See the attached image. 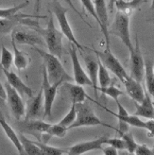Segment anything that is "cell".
Wrapping results in <instances>:
<instances>
[{
    "label": "cell",
    "instance_id": "obj_15",
    "mask_svg": "<svg viewBox=\"0 0 154 155\" xmlns=\"http://www.w3.org/2000/svg\"><path fill=\"white\" fill-rule=\"evenodd\" d=\"M108 138H109L108 135H103L97 139H94V140L76 144L68 149L66 154L67 155H82L84 153H87L92 150H102V147L104 144H106Z\"/></svg>",
    "mask_w": 154,
    "mask_h": 155
},
{
    "label": "cell",
    "instance_id": "obj_44",
    "mask_svg": "<svg viewBox=\"0 0 154 155\" xmlns=\"http://www.w3.org/2000/svg\"><path fill=\"white\" fill-rule=\"evenodd\" d=\"M152 102H153V106H154V98L152 99Z\"/></svg>",
    "mask_w": 154,
    "mask_h": 155
},
{
    "label": "cell",
    "instance_id": "obj_12",
    "mask_svg": "<svg viewBox=\"0 0 154 155\" xmlns=\"http://www.w3.org/2000/svg\"><path fill=\"white\" fill-rule=\"evenodd\" d=\"M95 5L96 12L98 17V26L100 28V30L103 34L106 49L110 50V33H109V16H108V8L107 2L104 0H96L93 1Z\"/></svg>",
    "mask_w": 154,
    "mask_h": 155
},
{
    "label": "cell",
    "instance_id": "obj_6",
    "mask_svg": "<svg viewBox=\"0 0 154 155\" xmlns=\"http://www.w3.org/2000/svg\"><path fill=\"white\" fill-rule=\"evenodd\" d=\"M42 74H43V82L41 88L43 90V96H44V118H45L51 116L52 107L54 101H55L58 88L61 84H64L65 82L64 81H57L56 83H50L48 78L47 70H45L44 65L42 69Z\"/></svg>",
    "mask_w": 154,
    "mask_h": 155
},
{
    "label": "cell",
    "instance_id": "obj_5",
    "mask_svg": "<svg viewBox=\"0 0 154 155\" xmlns=\"http://www.w3.org/2000/svg\"><path fill=\"white\" fill-rule=\"evenodd\" d=\"M76 108H77V118L75 122L73 123V125L69 129L84 127V126H99V125L114 129L113 127L109 125V124H106L102 122L101 119H99L96 115L94 110L92 109L88 104L84 102L79 103V104H76Z\"/></svg>",
    "mask_w": 154,
    "mask_h": 155
},
{
    "label": "cell",
    "instance_id": "obj_13",
    "mask_svg": "<svg viewBox=\"0 0 154 155\" xmlns=\"http://www.w3.org/2000/svg\"><path fill=\"white\" fill-rule=\"evenodd\" d=\"M44 117V96L42 88L36 96L28 98L26 107L25 120H39Z\"/></svg>",
    "mask_w": 154,
    "mask_h": 155
},
{
    "label": "cell",
    "instance_id": "obj_25",
    "mask_svg": "<svg viewBox=\"0 0 154 155\" xmlns=\"http://www.w3.org/2000/svg\"><path fill=\"white\" fill-rule=\"evenodd\" d=\"M97 82L99 84L98 90H102L109 87L112 83V79L110 74L108 72V69L101 64V61L98 60V74H97Z\"/></svg>",
    "mask_w": 154,
    "mask_h": 155
},
{
    "label": "cell",
    "instance_id": "obj_16",
    "mask_svg": "<svg viewBox=\"0 0 154 155\" xmlns=\"http://www.w3.org/2000/svg\"><path fill=\"white\" fill-rule=\"evenodd\" d=\"M5 74V77L7 79V82L9 83L11 86L17 91L18 94L22 96L28 97V98L33 97V91L32 89L28 87V85L23 81L20 78L12 71H3Z\"/></svg>",
    "mask_w": 154,
    "mask_h": 155
},
{
    "label": "cell",
    "instance_id": "obj_19",
    "mask_svg": "<svg viewBox=\"0 0 154 155\" xmlns=\"http://www.w3.org/2000/svg\"><path fill=\"white\" fill-rule=\"evenodd\" d=\"M136 111L134 113V115L138 117H144L149 120H154V106L152 102L151 97L146 92L145 98L141 103L134 102Z\"/></svg>",
    "mask_w": 154,
    "mask_h": 155
},
{
    "label": "cell",
    "instance_id": "obj_26",
    "mask_svg": "<svg viewBox=\"0 0 154 155\" xmlns=\"http://www.w3.org/2000/svg\"><path fill=\"white\" fill-rule=\"evenodd\" d=\"M19 140L23 147V150L25 151L26 155H41V151L39 147H38L34 141L29 140L28 137H26L23 134H20Z\"/></svg>",
    "mask_w": 154,
    "mask_h": 155
},
{
    "label": "cell",
    "instance_id": "obj_28",
    "mask_svg": "<svg viewBox=\"0 0 154 155\" xmlns=\"http://www.w3.org/2000/svg\"><path fill=\"white\" fill-rule=\"evenodd\" d=\"M13 64V54L4 45H1V58H0V67L3 71H11Z\"/></svg>",
    "mask_w": 154,
    "mask_h": 155
},
{
    "label": "cell",
    "instance_id": "obj_24",
    "mask_svg": "<svg viewBox=\"0 0 154 155\" xmlns=\"http://www.w3.org/2000/svg\"><path fill=\"white\" fill-rule=\"evenodd\" d=\"M153 61L150 60L145 61V80L147 85L148 94L154 98V74H153Z\"/></svg>",
    "mask_w": 154,
    "mask_h": 155
},
{
    "label": "cell",
    "instance_id": "obj_39",
    "mask_svg": "<svg viewBox=\"0 0 154 155\" xmlns=\"http://www.w3.org/2000/svg\"><path fill=\"white\" fill-rule=\"evenodd\" d=\"M118 155H130L127 150H120L118 151Z\"/></svg>",
    "mask_w": 154,
    "mask_h": 155
},
{
    "label": "cell",
    "instance_id": "obj_17",
    "mask_svg": "<svg viewBox=\"0 0 154 155\" xmlns=\"http://www.w3.org/2000/svg\"><path fill=\"white\" fill-rule=\"evenodd\" d=\"M84 63H85L87 75L92 82V87L94 89V93L96 97H97V91H98V82H97V74H98V59L91 54L84 55Z\"/></svg>",
    "mask_w": 154,
    "mask_h": 155
},
{
    "label": "cell",
    "instance_id": "obj_11",
    "mask_svg": "<svg viewBox=\"0 0 154 155\" xmlns=\"http://www.w3.org/2000/svg\"><path fill=\"white\" fill-rule=\"evenodd\" d=\"M69 55L71 58L72 66H73V80L76 84L80 85V86H92V82L85 70L82 68L81 64L79 59L78 49L77 48L70 44V49H69Z\"/></svg>",
    "mask_w": 154,
    "mask_h": 155
},
{
    "label": "cell",
    "instance_id": "obj_21",
    "mask_svg": "<svg viewBox=\"0 0 154 155\" xmlns=\"http://www.w3.org/2000/svg\"><path fill=\"white\" fill-rule=\"evenodd\" d=\"M64 85L66 87L68 90L69 96L71 98V102L74 104H79V103H83L85 101L86 98H89L92 101H95V100L91 99L88 95L86 94V92L84 91L83 87L78 84H72L70 82H65Z\"/></svg>",
    "mask_w": 154,
    "mask_h": 155
},
{
    "label": "cell",
    "instance_id": "obj_45",
    "mask_svg": "<svg viewBox=\"0 0 154 155\" xmlns=\"http://www.w3.org/2000/svg\"><path fill=\"white\" fill-rule=\"evenodd\" d=\"M153 74H154V65H153Z\"/></svg>",
    "mask_w": 154,
    "mask_h": 155
},
{
    "label": "cell",
    "instance_id": "obj_27",
    "mask_svg": "<svg viewBox=\"0 0 154 155\" xmlns=\"http://www.w3.org/2000/svg\"><path fill=\"white\" fill-rule=\"evenodd\" d=\"M144 2L145 1H141V0H132V1L118 0V1H114L113 3L115 4L117 12H124L129 15V12H132V11L137 9L138 7H140V5Z\"/></svg>",
    "mask_w": 154,
    "mask_h": 155
},
{
    "label": "cell",
    "instance_id": "obj_42",
    "mask_svg": "<svg viewBox=\"0 0 154 155\" xmlns=\"http://www.w3.org/2000/svg\"><path fill=\"white\" fill-rule=\"evenodd\" d=\"M0 116H1V117H4V114H3V113L1 112V109H0Z\"/></svg>",
    "mask_w": 154,
    "mask_h": 155
},
{
    "label": "cell",
    "instance_id": "obj_10",
    "mask_svg": "<svg viewBox=\"0 0 154 155\" xmlns=\"http://www.w3.org/2000/svg\"><path fill=\"white\" fill-rule=\"evenodd\" d=\"M4 88L6 91V100L9 107L11 111L12 115L15 119L20 120L22 117H24L26 114V106L21 96L17 93V91L13 89L7 81L4 84Z\"/></svg>",
    "mask_w": 154,
    "mask_h": 155
},
{
    "label": "cell",
    "instance_id": "obj_23",
    "mask_svg": "<svg viewBox=\"0 0 154 155\" xmlns=\"http://www.w3.org/2000/svg\"><path fill=\"white\" fill-rule=\"evenodd\" d=\"M11 45L13 48V64L19 71L26 69L29 63H30V57L28 54L21 51L16 45V43L11 38Z\"/></svg>",
    "mask_w": 154,
    "mask_h": 155
},
{
    "label": "cell",
    "instance_id": "obj_14",
    "mask_svg": "<svg viewBox=\"0 0 154 155\" xmlns=\"http://www.w3.org/2000/svg\"><path fill=\"white\" fill-rule=\"evenodd\" d=\"M11 38L16 44L29 45L32 48L36 45H44V41L42 36L35 30L17 29L15 28L11 32Z\"/></svg>",
    "mask_w": 154,
    "mask_h": 155
},
{
    "label": "cell",
    "instance_id": "obj_33",
    "mask_svg": "<svg viewBox=\"0 0 154 155\" xmlns=\"http://www.w3.org/2000/svg\"><path fill=\"white\" fill-rule=\"evenodd\" d=\"M125 124L129 126H133V127H136V128H142V129H148V125H147V121H143L142 119H140V117L138 116L132 114V115H129L128 117H126L124 119Z\"/></svg>",
    "mask_w": 154,
    "mask_h": 155
},
{
    "label": "cell",
    "instance_id": "obj_1",
    "mask_svg": "<svg viewBox=\"0 0 154 155\" xmlns=\"http://www.w3.org/2000/svg\"><path fill=\"white\" fill-rule=\"evenodd\" d=\"M34 30L39 33L41 36H43L44 44L47 45L49 53L61 59L64 52V45H63L64 34L58 28H56L55 23H54V15L50 11H49V18L45 28L42 29L40 28H34Z\"/></svg>",
    "mask_w": 154,
    "mask_h": 155
},
{
    "label": "cell",
    "instance_id": "obj_9",
    "mask_svg": "<svg viewBox=\"0 0 154 155\" xmlns=\"http://www.w3.org/2000/svg\"><path fill=\"white\" fill-rule=\"evenodd\" d=\"M129 66H130V77L138 82H142L145 77V60L142 55L139 41L137 36L135 37V44L133 49L129 52Z\"/></svg>",
    "mask_w": 154,
    "mask_h": 155
},
{
    "label": "cell",
    "instance_id": "obj_3",
    "mask_svg": "<svg viewBox=\"0 0 154 155\" xmlns=\"http://www.w3.org/2000/svg\"><path fill=\"white\" fill-rule=\"evenodd\" d=\"M51 4H52V11H53L52 13L55 15L58 20L59 26L61 28V32L64 34V36L67 38L69 43L76 46L77 49L80 51H84V46L81 44H80V42L76 39L75 34L73 32V29L70 24H69V21L67 19L68 10L61 5V3L59 1H52Z\"/></svg>",
    "mask_w": 154,
    "mask_h": 155
},
{
    "label": "cell",
    "instance_id": "obj_18",
    "mask_svg": "<svg viewBox=\"0 0 154 155\" xmlns=\"http://www.w3.org/2000/svg\"><path fill=\"white\" fill-rule=\"evenodd\" d=\"M123 84H124V86L127 90L128 95L134 102L141 103L143 101L145 98L146 92L144 91L142 84L140 82L136 81L132 77L129 76L127 78V80H125V81L123 82Z\"/></svg>",
    "mask_w": 154,
    "mask_h": 155
},
{
    "label": "cell",
    "instance_id": "obj_36",
    "mask_svg": "<svg viewBox=\"0 0 154 155\" xmlns=\"http://www.w3.org/2000/svg\"><path fill=\"white\" fill-rule=\"evenodd\" d=\"M106 145L111 146L115 150H117L118 151L120 150H126L125 143L122 140L121 138H108L106 141Z\"/></svg>",
    "mask_w": 154,
    "mask_h": 155
},
{
    "label": "cell",
    "instance_id": "obj_43",
    "mask_svg": "<svg viewBox=\"0 0 154 155\" xmlns=\"http://www.w3.org/2000/svg\"><path fill=\"white\" fill-rule=\"evenodd\" d=\"M152 151H153V155H154V146H153V149H152Z\"/></svg>",
    "mask_w": 154,
    "mask_h": 155
},
{
    "label": "cell",
    "instance_id": "obj_40",
    "mask_svg": "<svg viewBox=\"0 0 154 155\" xmlns=\"http://www.w3.org/2000/svg\"><path fill=\"white\" fill-rule=\"evenodd\" d=\"M150 11L152 12V13H153V24H154V0L152 1V3H151V8H150Z\"/></svg>",
    "mask_w": 154,
    "mask_h": 155
},
{
    "label": "cell",
    "instance_id": "obj_38",
    "mask_svg": "<svg viewBox=\"0 0 154 155\" xmlns=\"http://www.w3.org/2000/svg\"><path fill=\"white\" fill-rule=\"evenodd\" d=\"M0 98H2L3 100H6V98H7L5 88H4L3 84L1 82H0Z\"/></svg>",
    "mask_w": 154,
    "mask_h": 155
},
{
    "label": "cell",
    "instance_id": "obj_2",
    "mask_svg": "<svg viewBox=\"0 0 154 155\" xmlns=\"http://www.w3.org/2000/svg\"><path fill=\"white\" fill-rule=\"evenodd\" d=\"M33 49L42 57L44 61V66L47 70L48 78L50 83H56L60 81H64V82H70L74 81L73 78L66 72L59 58L52 55L49 52L37 48V46H34Z\"/></svg>",
    "mask_w": 154,
    "mask_h": 155
},
{
    "label": "cell",
    "instance_id": "obj_41",
    "mask_svg": "<svg viewBox=\"0 0 154 155\" xmlns=\"http://www.w3.org/2000/svg\"><path fill=\"white\" fill-rule=\"evenodd\" d=\"M4 102H5V100H3L2 98H0V106H3Z\"/></svg>",
    "mask_w": 154,
    "mask_h": 155
},
{
    "label": "cell",
    "instance_id": "obj_8",
    "mask_svg": "<svg viewBox=\"0 0 154 155\" xmlns=\"http://www.w3.org/2000/svg\"><path fill=\"white\" fill-rule=\"evenodd\" d=\"M94 52L97 58L101 61V64L107 69H109L113 74L116 76L122 83L125 81V80H127V78L129 75L126 72L125 68L123 67L118 59L112 53L111 49H105L104 51H98L97 49H94Z\"/></svg>",
    "mask_w": 154,
    "mask_h": 155
},
{
    "label": "cell",
    "instance_id": "obj_46",
    "mask_svg": "<svg viewBox=\"0 0 154 155\" xmlns=\"http://www.w3.org/2000/svg\"><path fill=\"white\" fill-rule=\"evenodd\" d=\"M130 155H133V154H130Z\"/></svg>",
    "mask_w": 154,
    "mask_h": 155
},
{
    "label": "cell",
    "instance_id": "obj_4",
    "mask_svg": "<svg viewBox=\"0 0 154 155\" xmlns=\"http://www.w3.org/2000/svg\"><path fill=\"white\" fill-rule=\"evenodd\" d=\"M109 33L118 37L121 42L126 45V48L129 49V52L133 49V44L132 42V39H130L129 14L117 12L115 14L112 28L111 29H109Z\"/></svg>",
    "mask_w": 154,
    "mask_h": 155
},
{
    "label": "cell",
    "instance_id": "obj_29",
    "mask_svg": "<svg viewBox=\"0 0 154 155\" xmlns=\"http://www.w3.org/2000/svg\"><path fill=\"white\" fill-rule=\"evenodd\" d=\"M29 5V1H24L20 3L19 5L13 6L11 8H8V9H0V19H7L13 17L14 15L19 13V12Z\"/></svg>",
    "mask_w": 154,
    "mask_h": 155
},
{
    "label": "cell",
    "instance_id": "obj_7",
    "mask_svg": "<svg viewBox=\"0 0 154 155\" xmlns=\"http://www.w3.org/2000/svg\"><path fill=\"white\" fill-rule=\"evenodd\" d=\"M34 18H40V16L36 15H28L24 13H17L13 17L7 18V19H0V36H3L5 34L10 33L11 31L16 28L19 25H26L28 27H31L33 28H38L39 23Z\"/></svg>",
    "mask_w": 154,
    "mask_h": 155
},
{
    "label": "cell",
    "instance_id": "obj_20",
    "mask_svg": "<svg viewBox=\"0 0 154 155\" xmlns=\"http://www.w3.org/2000/svg\"><path fill=\"white\" fill-rule=\"evenodd\" d=\"M51 124L47 123L43 120H24L21 123V130L26 133L33 134L36 135V134H47L48 130Z\"/></svg>",
    "mask_w": 154,
    "mask_h": 155
},
{
    "label": "cell",
    "instance_id": "obj_22",
    "mask_svg": "<svg viewBox=\"0 0 154 155\" xmlns=\"http://www.w3.org/2000/svg\"><path fill=\"white\" fill-rule=\"evenodd\" d=\"M0 126H1V128L3 129L4 133L6 134L8 138L10 139L11 142L13 144V146L15 147V148H16L19 155H26L24 150H23V147L21 145V142L19 140L18 134L15 133L14 130L9 125V124H8V122L6 121L5 117H1V116H0Z\"/></svg>",
    "mask_w": 154,
    "mask_h": 155
},
{
    "label": "cell",
    "instance_id": "obj_35",
    "mask_svg": "<svg viewBox=\"0 0 154 155\" xmlns=\"http://www.w3.org/2000/svg\"><path fill=\"white\" fill-rule=\"evenodd\" d=\"M101 93H102V95H106L108 97H112L114 101H116V100H119V97L122 96V95H124V93H123L121 90H119L117 87H115L114 85H110L109 87H107L105 89H102L100 90Z\"/></svg>",
    "mask_w": 154,
    "mask_h": 155
},
{
    "label": "cell",
    "instance_id": "obj_31",
    "mask_svg": "<svg viewBox=\"0 0 154 155\" xmlns=\"http://www.w3.org/2000/svg\"><path fill=\"white\" fill-rule=\"evenodd\" d=\"M76 118H77V108H76V104L72 103L69 112L66 114V115L58 124L68 130L73 125V123L75 122Z\"/></svg>",
    "mask_w": 154,
    "mask_h": 155
},
{
    "label": "cell",
    "instance_id": "obj_30",
    "mask_svg": "<svg viewBox=\"0 0 154 155\" xmlns=\"http://www.w3.org/2000/svg\"><path fill=\"white\" fill-rule=\"evenodd\" d=\"M34 142L38 147H39L41 155H64V154H66V152H67L64 149L55 148V147H51V146H48L44 143L37 142V141H34Z\"/></svg>",
    "mask_w": 154,
    "mask_h": 155
},
{
    "label": "cell",
    "instance_id": "obj_34",
    "mask_svg": "<svg viewBox=\"0 0 154 155\" xmlns=\"http://www.w3.org/2000/svg\"><path fill=\"white\" fill-rule=\"evenodd\" d=\"M67 129L59 125V124H51V126L49 127L47 134H48L50 137L55 136L59 138H63L66 135Z\"/></svg>",
    "mask_w": 154,
    "mask_h": 155
},
{
    "label": "cell",
    "instance_id": "obj_32",
    "mask_svg": "<svg viewBox=\"0 0 154 155\" xmlns=\"http://www.w3.org/2000/svg\"><path fill=\"white\" fill-rule=\"evenodd\" d=\"M120 138L122 139L123 141H124L125 143V147H126V150L129 153V154H133L136 148H137V143L136 141L134 140V137L132 133H129V131H127V133L123 134L120 135Z\"/></svg>",
    "mask_w": 154,
    "mask_h": 155
},
{
    "label": "cell",
    "instance_id": "obj_37",
    "mask_svg": "<svg viewBox=\"0 0 154 155\" xmlns=\"http://www.w3.org/2000/svg\"><path fill=\"white\" fill-rule=\"evenodd\" d=\"M133 155H153V151L151 149H149L147 145H137V148L133 153Z\"/></svg>",
    "mask_w": 154,
    "mask_h": 155
}]
</instances>
